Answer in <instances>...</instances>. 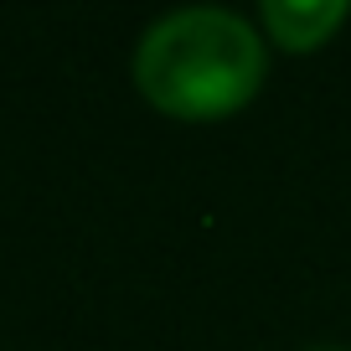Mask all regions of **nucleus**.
<instances>
[{
  "mask_svg": "<svg viewBox=\"0 0 351 351\" xmlns=\"http://www.w3.org/2000/svg\"><path fill=\"white\" fill-rule=\"evenodd\" d=\"M269 77L258 26L222 5L171 11L134 47V88L145 104L181 124H212L253 104Z\"/></svg>",
  "mask_w": 351,
  "mask_h": 351,
  "instance_id": "nucleus-1",
  "label": "nucleus"
},
{
  "mask_svg": "<svg viewBox=\"0 0 351 351\" xmlns=\"http://www.w3.org/2000/svg\"><path fill=\"white\" fill-rule=\"evenodd\" d=\"M351 5L346 0H263V42H274L279 52H320L330 36L346 26Z\"/></svg>",
  "mask_w": 351,
  "mask_h": 351,
  "instance_id": "nucleus-2",
  "label": "nucleus"
},
{
  "mask_svg": "<svg viewBox=\"0 0 351 351\" xmlns=\"http://www.w3.org/2000/svg\"><path fill=\"white\" fill-rule=\"evenodd\" d=\"M310 351H351V346H310Z\"/></svg>",
  "mask_w": 351,
  "mask_h": 351,
  "instance_id": "nucleus-3",
  "label": "nucleus"
}]
</instances>
